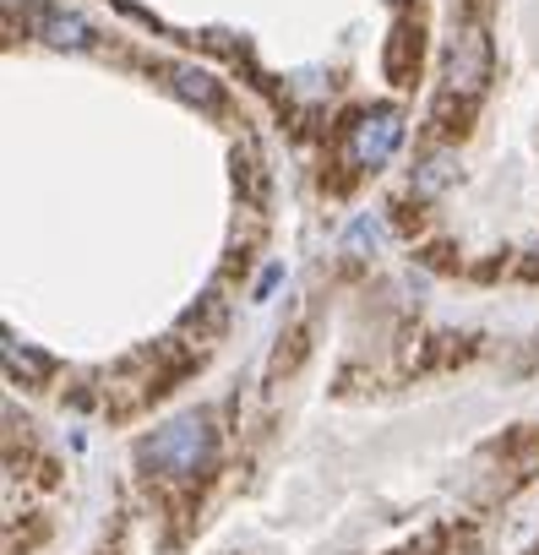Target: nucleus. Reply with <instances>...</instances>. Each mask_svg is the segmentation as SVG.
<instances>
[{
    "mask_svg": "<svg viewBox=\"0 0 539 555\" xmlns=\"http://www.w3.org/2000/svg\"><path fill=\"white\" fill-rule=\"evenodd\" d=\"M218 452V430L207 414H180L169 425H158L147 441H142V463H153L158 474L169 479H185V474H202Z\"/></svg>",
    "mask_w": 539,
    "mask_h": 555,
    "instance_id": "nucleus-1",
    "label": "nucleus"
},
{
    "mask_svg": "<svg viewBox=\"0 0 539 555\" xmlns=\"http://www.w3.org/2000/svg\"><path fill=\"white\" fill-rule=\"evenodd\" d=\"M398 142H403V115L398 109H365L355 126H349V164H360V169H382L393 153H398Z\"/></svg>",
    "mask_w": 539,
    "mask_h": 555,
    "instance_id": "nucleus-2",
    "label": "nucleus"
},
{
    "mask_svg": "<svg viewBox=\"0 0 539 555\" xmlns=\"http://www.w3.org/2000/svg\"><path fill=\"white\" fill-rule=\"evenodd\" d=\"M485 77H490V44L479 28H463L452 39V55H447V99L463 93V99H479L485 93Z\"/></svg>",
    "mask_w": 539,
    "mask_h": 555,
    "instance_id": "nucleus-3",
    "label": "nucleus"
},
{
    "mask_svg": "<svg viewBox=\"0 0 539 555\" xmlns=\"http://www.w3.org/2000/svg\"><path fill=\"white\" fill-rule=\"evenodd\" d=\"M39 34H44V44H55V50H88V44H93V28H88L77 12H39Z\"/></svg>",
    "mask_w": 539,
    "mask_h": 555,
    "instance_id": "nucleus-4",
    "label": "nucleus"
},
{
    "mask_svg": "<svg viewBox=\"0 0 539 555\" xmlns=\"http://www.w3.org/2000/svg\"><path fill=\"white\" fill-rule=\"evenodd\" d=\"M169 82H175V93H180L185 104H202V109H218V82H213L207 72H191V66H180V72H175Z\"/></svg>",
    "mask_w": 539,
    "mask_h": 555,
    "instance_id": "nucleus-5",
    "label": "nucleus"
},
{
    "mask_svg": "<svg viewBox=\"0 0 539 555\" xmlns=\"http://www.w3.org/2000/svg\"><path fill=\"white\" fill-rule=\"evenodd\" d=\"M7 365H12V371H34V376H50V360H44V354H34V349H23L17 338H7Z\"/></svg>",
    "mask_w": 539,
    "mask_h": 555,
    "instance_id": "nucleus-6",
    "label": "nucleus"
},
{
    "mask_svg": "<svg viewBox=\"0 0 539 555\" xmlns=\"http://www.w3.org/2000/svg\"><path fill=\"white\" fill-rule=\"evenodd\" d=\"M447 175H452V158H447V153H436V158L425 164V175H420V191H436Z\"/></svg>",
    "mask_w": 539,
    "mask_h": 555,
    "instance_id": "nucleus-7",
    "label": "nucleus"
},
{
    "mask_svg": "<svg viewBox=\"0 0 539 555\" xmlns=\"http://www.w3.org/2000/svg\"><path fill=\"white\" fill-rule=\"evenodd\" d=\"M382 240V223L376 218H360L355 229H349V250H360V245H376Z\"/></svg>",
    "mask_w": 539,
    "mask_h": 555,
    "instance_id": "nucleus-8",
    "label": "nucleus"
}]
</instances>
